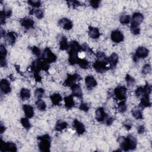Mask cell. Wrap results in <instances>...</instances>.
<instances>
[{"mask_svg":"<svg viewBox=\"0 0 152 152\" xmlns=\"http://www.w3.org/2000/svg\"><path fill=\"white\" fill-rule=\"evenodd\" d=\"M1 151H17V146L12 142H4L1 140V147H0Z\"/></svg>","mask_w":152,"mask_h":152,"instance_id":"cell-8","label":"cell"},{"mask_svg":"<svg viewBox=\"0 0 152 152\" xmlns=\"http://www.w3.org/2000/svg\"><path fill=\"white\" fill-rule=\"evenodd\" d=\"M89 108H90V106L87 103L83 102L80 105V109L84 112H88V111L89 110Z\"/></svg>","mask_w":152,"mask_h":152,"instance_id":"cell-52","label":"cell"},{"mask_svg":"<svg viewBox=\"0 0 152 152\" xmlns=\"http://www.w3.org/2000/svg\"><path fill=\"white\" fill-rule=\"evenodd\" d=\"M37 140L39 141V148L42 152H48L50 151V144H51V138L48 134L38 137Z\"/></svg>","mask_w":152,"mask_h":152,"instance_id":"cell-2","label":"cell"},{"mask_svg":"<svg viewBox=\"0 0 152 152\" xmlns=\"http://www.w3.org/2000/svg\"><path fill=\"white\" fill-rule=\"evenodd\" d=\"M130 29H131V33L134 35H138L140 33V29L139 27L131 26Z\"/></svg>","mask_w":152,"mask_h":152,"instance_id":"cell-51","label":"cell"},{"mask_svg":"<svg viewBox=\"0 0 152 152\" xmlns=\"http://www.w3.org/2000/svg\"><path fill=\"white\" fill-rule=\"evenodd\" d=\"M68 124L66 122L59 121L57 122L55 125V130L57 131H62L67 128Z\"/></svg>","mask_w":152,"mask_h":152,"instance_id":"cell-32","label":"cell"},{"mask_svg":"<svg viewBox=\"0 0 152 152\" xmlns=\"http://www.w3.org/2000/svg\"><path fill=\"white\" fill-rule=\"evenodd\" d=\"M82 79L81 76L77 74H74L73 75L68 74L67 78L64 81L63 85L64 86L71 87L73 85L76 84V83L79 82Z\"/></svg>","mask_w":152,"mask_h":152,"instance_id":"cell-6","label":"cell"},{"mask_svg":"<svg viewBox=\"0 0 152 152\" xmlns=\"http://www.w3.org/2000/svg\"><path fill=\"white\" fill-rule=\"evenodd\" d=\"M64 102H65V106L67 109H71L73 108L75 105L73 96L72 95H70L65 97Z\"/></svg>","mask_w":152,"mask_h":152,"instance_id":"cell-28","label":"cell"},{"mask_svg":"<svg viewBox=\"0 0 152 152\" xmlns=\"http://www.w3.org/2000/svg\"><path fill=\"white\" fill-rule=\"evenodd\" d=\"M20 122L25 129L29 130L31 128V124L29 121V118H22L20 120Z\"/></svg>","mask_w":152,"mask_h":152,"instance_id":"cell-36","label":"cell"},{"mask_svg":"<svg viewBox=\"0 0 152 152\" xmlns=\"http://www.w3.org/2000/svg\"><path fill=\"white\" fill-rule=\"evenodd\" d=\"M42 59L38 58L32 62L31 66L32 71L33 73V75L39 74V72L42 70Z\"/></svg>","mask_w":152,"mask_h":152,"instance_id":"cell-11","label":"cell"},{"mask_svg":"<svg viewBox=\"0 0 152 152\" xmlns=\"http://www.w3.org/2000/svg\"><path fill=\"white\" fill-rule=\"evenodd\" d=\"M89 3L91 6L93 8H97L100 6V1H96V0H92V1H89Z\"/></svg>","mask_w":152,"mask_h":152,"instance_id":"cell-50","label":"cell"},{"mask_svg":"<svg viewBox=\"0 0 152 152\" xmlns=\"http://www.w3.org/2000/svg\"><path fill=\"white\" fill-rule=\"evenodd\" d=\"M96 55L97 58L98 59L97 60L106 62V64H108V57H106L105 54L103 52H98L97 53Z\"/></svg>","mask_w":152,"mask_h":152,"instance_id":"cell-37","label":"cell"},{"mask_svg":"<svg viewBox=\"0 0 152 152\" xmlns=\"http://www.w3.org/2000/svg\"><path fill=\"white\" fill-rule=\"evenodd\" d=\"M1 91L4 94H8L11 92V88L10 82L6 79H3L0 83Z\"/></svg>","mask_w":152,"mask_h":152,"instance_id":"cell-17","label":"cell"},{"mask_svg":"<svg viewBox=\"0 0 152 152\" xmlns=\"http://www.w3.org/2000/svg\"><path fill=\"white\" fill-rule=\"evenodd\" d=\"M126 92L127 89L124 86H118L114 90V96L117 100H124L126 97Z\"/></svg>","mask_w":152,"mask_h":152,"instance_id":"cell-5","label":"cell"},{"mask_svg":"<svg viewBox=\"0 0 152 152\" xmlns=\"http://www.w3.org/2000/svg\"><path fill=\"white\" fill-rule=\"evenodd\" d=\"M131 21L130 16L126 14L122 15L120 17V21L122 24L126 25L130 23Z\"/></svg>","mask_w":152,"mask_h":152,"instance_id":"cell-34","label":"cell"},{"mask_svg":"<svg viewBox=\"0 0 152 152\" xmlns=\"http://www.w3.org/2000/svg\"><path fill=\"white\" fill-rule=\"evenodd\" d=\"M58 24L60 27L64 30H69L73 28V22L67 18H62L58 21Z\"/></svg>","mask_w":152,"mask_h":152,"instance_id":"cell-13","label":"cell"},{"mask_svg":"<svg viewBox=\"0 0 152 152\" xmlns=\"http://www.w3.org/2000/svg\"><path fill=\"white\" fill-rule=\"evenodd\" d=\"M151 66L150 64H146L142 68V73L144 75L149 74L151 71Z\"/></svg>","mask_w":152,"mask_h":152,"instance_id":"cell-47","label":"cell"},{"mask_svg":"<svg viewBox=\"0 0 152 152\" xmlns=\"http://www.w3.org/2000/svg\"><path fill=\"white\" fill-rule=\"evenodd\" d=\"M137 142L136 138L131 135H129L127 137H123L120 143L121 148L124 151H129L135 150L137 147Z\"/></svg>","mask_w":152,"mask_h":152,"instance_id":"cell-1","label":"cell"},{"mask_svg":"<svg viewBox=\"0 0 152 152\" xmlns=\"http://www.w3.org/2000/svg\"><path fill=\"white\" fill-rule=\"evenodd\" d=\"M5 38H6V41L7 42L8 44H9L10 45H14L15 44L16 40V33L12 32H8L6 35Z\"/></svg>","mask_w":152,"mask_h":152,"instance_id":"cell-22","label":"cell"},{"mask_svg":"<svg viewBox=\"0 0 152 152\" xmlns=\"http://www.w3.org/2000/svg\"><path fill=\"white\" fill-rule=\"evenodd\" d=\"M82 50L86 52L87 54H92L93 53L92 49L89 46H88L86 44H84L82 45Z\"/></svg>","mask_w":152,"mask_h":152,"instance_id":"cell-43","label":"cell"},{"mask_svg":"<svg viewBox=\"0 0 152 152\" xmlns=\"http://www.w3.org/2000/svg\"><path fill=\"white\" fill-rule=\"evenodd\" d=\"M113 122V118L111 117H109L108 116V117L106 118V119L105 120V123L107 125H111Z\"/></svg>","mask_w":152,"mask_h":152,"instance_id":"cell-56","label":"cell"},{"mask_svg":"<svg viewBox=\"0 0 152 152\" xmlns=\"http://www.w3.org/2000/svg\"><path fill=\"white\" fill-rule=\"evenodd\" d=\"M143 93V87L142 86H140V87H138L135 92V94L136 95L137 97H139L140 96H142Z\"/></svg>","mask_w":152,"mask_h":152,"instance_id":"cell-49","label":"cell"},{"mask_svg":"<svg viewBox=\"0 0 152 152\" xmlns=\"http://www.w3.org/2000/svg\"><path fill=\"white\" fill-rule=\"evenodd\" d=\"M123 125L127 130H130L132 128V123L130 120H126L123 123Z\"/></svg>","mask_w":152,"mask_h":152,"instance_id":"cell-53","label":"cell"},{"mask_svg":"<svg viewBox=\"0 0 152 152\" xmlns=\"http://www.w3.org/2000/svg\"><path fill=\"white\" fill-rule=\"evenodd\" d=\"M149 50L147 48L144 46L138 47L137 49L135 54L133 56L134 61H137L139 59H144L149 55Z\"/></svg>","mask_w":152,"mask_h":152,"instance_id":"cell-4","label":"cell"},{"mask_svg":"<svg viewBox=\"0 0 152 152\" xmlns=\"http://www.w3.org/2000/svg\"><path fill=\"white\" fill-rule=\"evenodd\" d=\"M118 60H119L118 55L115 53L112 54L109 57H108V63L109 64L110 68H113L114 67H115L118 64Z\"/></svg>","mask_w":152,"mask_h":152,"instance_id":"cell-19","label":"cell"},{"mask_svg":"<svg viewBox=\"0 0 152 152\" xmlns=\"http://www.w3.org/2000/svg\"><path fill=\"white\" fill-rule=\"evenodd\" d=\"M79 53L73 51V50H68V54H69V58H68V62L70 65L74 66L76 64H77L78 60L79 59L78 57Z\"/></svg>","mask_w":152,"mask_h":152,"instance_id":"cell-18","label":"cell"},{"mask_svg":"<svg viewBox=\"0 0 152 152\" xmlns=\"http://www.w3.org/2000/svg\"><path fill=\"white\" fill-rule=\"evenodd\" d=\"M106 62L97 60L94 62L93 67L97 73H103L109 69V68L106 66Z\"/></svg>","mask_w":152,"mask_h":152,"instance_id":"cell-9","label":"cell"},{"mask_svg":"<svg viewBox=\"0 0 152 152\" xmlns=\"http://www.w3.org/2000/svg\"><path fill=\"white\" fill-rule=\"evenodd\" d=\"M125 80H126V84H127L129 87H133V86H134V84L135 83V80L134 78H133V77H131V75H130L129 74L126 75Z\"/></svg>","mask_w":152,"mask_h":152,"instance_id":"cell-38","label":"cell"},{"mask_svg":"<svg viewBox=\"0 0 152 152\" xmlns=\"http://www.w3.org/2000/svg\"><path fill=\"white\" fill-rule=\"evenodd\" d=\"M7 55V50L3 45H0V57H6Z\"/></svg>","mask_w":152,"mask_h":152,"instance_id":"cell-46","label":"cell"},{"mask_svg":"<svg viewBox=\"0 0 152 152\" xmlns=\"http://www.w3.org/2000/svg\"><path fill=\"white\" fill-rule=\"evenodd\" d=\"M85 84L88 90H92L97 86V82L92 75H87L85 79Z\"/></svg>","mask_w":152,"mask_h":152,"instance_id":"cell-15","label":"cell"},{"mask_svg":"<svg viewBox=\"0 0 152 152\" xmlns=\"http://www.w3.org/2000/svg\"><path fill=\"white\" fill-rule=\"evenodd\" d=\"M20 24L21 26L26 29H32L34 27L35 21L30 18L25 17L24 19H21Z\"/></svg>","mask_w":152,"mask_h":152,"instance_id":"cell-16","label":"cell"},{"mask_svg":"<svg viewBox=\"0 0 152 152\" xmlns=\"http://www.w3.org/2000/svg\"><path fill=\"white\" fill-rule=\"evenodd\" d=\"M3 12V14L5 15V16L6 17H10L11 14H12V10L11 9L8 7H4V9L3 11H2Z\"/></svg>","mask_w":152,"mask_h":152,"instance_id":"cell-48","label":"cell"},{"mask_svg":"<svg viewBox=\"0 0 152 152\" xmlns=\"http://www.w3.org/2000/svg\"><path fill=\"white\" fill-rule=\"evenodd\" d=\"M6 33H5V31H4V30L1 28V37H3L4 36H6Z\"/></svg>","mask_w":152,"mask_h":152,"instance_id":"cell-59","label":"cell"},{"mask_svg":"<svg viewBox=\"0 0 152 152\" xmlns=\"http://www.w3.org/2000/svg\"><path fill=\"white\" fill-rule=\"evenodd\" d=\"M150 106H151V102L149 96H142V98L140 100V103L139 104V107L141 108V109H143Z\"/></svg>","mask_w":152,"mask_h":152,"instance_id":"cell-25","label":"cell"},{"mask_svg":"<svg viewBox=\"0 0 152 152\" xmlns=\"http://www.w3.org/2000/svg\"><path fill=\"white\" fill-rule=\"evenodd\" d=\"M137 132L138 134H143L145 132V127L143 125H139L137 128Z\"/></svg>","mask_w":152,"mask_h":152,"instance_id":"cell-57","label":"cell"},{"mask_svg":"<svg viewBox=\"0 0 152 152\" xmlns=\"http://www.w3.org/2000/svg\"><path fill=\"white\" fill-rule=\"evenodd\" d=\"M69 48V44L68 43V41L67 37L63 36L59 42V49L62 50H67Z\"/></svg>","mask_w":152,"mask_h":152,"instance_id":"cell-30","label":"cell"},{"mask_svg":"<svg viewBox=\"0 0 152 152\" xmlns=\"http://www.w3.org/2000/svg\"><path fill=\"white\" fill-rule=\"evenodd\" d=\"M88 35L94 39H97L100 37V32L96 28L90 26L88 28Z\"/></svg>","mask_w":152,"mask_h":152,"instance_id":"cell-24","label":"cell"},{"mask_svg":"<svg viewBox=\"0 0 152 152\" xmlns=\"http://www.w3.org/2000/svg\"><path fill=\"white\" fill-rule=\"evenodd\" d=\"M6 130V128L5 126L3 125L2 123H1V125H0V133H1V134H3Z\"/></svg>","mask_w":152,"mask_h":152,"instance_id":"cell-58","label":"cell"},{"mask_svg":"<svg viewBox=\"0 0 152 152\" xmlns=\"http://www.w3.org/2000/svg\"><path fill=\"white\" fill-rule=\"evenodd\" d=\"M31 50L33 53V54H34L35 56H36L37 57L39 58V57H42V52H41V50L37 46H33L31 48Z\"/></svg>","mask_w":152,"mask_h":152,"instance_id":"cell-41","label":"cell"},{"mask_svg":"<svg viewBox=\"0 0 152 152\" xmlns=\"http://www.w3.org/2000/svg\"><path fill=\"white\" fill-rule=\"evenodd\" d=\"M67 4L70 7H72L73 8H75L78 6H81V3L78 1H68Z\"/></svg>","mask_w":152,"mask_h":152,"instance_id":"cell-44","label":"cell"},{"mask_svg":"<svg viewBox=\"0 0 152 152\" xmlns=\"http://www.w3.org/2000/svg\"><path fill=\"white\" fill-rule=\"evenodd\" d=\"M77 64L79 67L83 69H87L89 67V62L86 59L79 58L77 62Z\"/></svg>","mask_w":152,"mask_h":152,"instance_id":"cell-35","label":"cell"},{"mask_svg":"<svg viewBox=\"0 0 152 152\" xmlns=\"http://www.w3.org/2000/svg\"><path fill=\"white\" fill-rule=\"evenodd\" d=\"M108 116L104 109L102 107L97 108L96 111V119L99 122H104Z\"/></svg>","mask_w":152,"mask_h":152,"instance_id":"cell-12","label":"cell"},{"mask_svg":"<svg viewBox=\"0 0 152 152\" xmlns=\"http://www.w3.org/2000/svg\"><path fill=\"white\" fill-rule=\"evenodd\" d=\"M151 92V88L150 85L149 83H146V85L143 87V93L142 96H150V95Z\"/></svg>","mask_w":152,"mask_h":152,"instance_id":"cell-39","label":"cell"},{"mask_svg":"<svg viewBox=\"0 0 152 152\" xmlns=\"http://www.w3.org/2000/svg\"><path fill=\"white\" fill-rule=\"evenodd\" d=\"M7 63L6 59V57H0V66L1 67H7Z\"/></svg>","mask_w":152,"mask_h":152,"instance_id":"cell-54","label":"cell"},{"mask_svg":"<svg viewBox=\"0 0 152 152\" xmlns=\"http://www.w3.org/2000/svg\"><path fill=\"white\" fill-rule=\"evenodd\" d=\"M73 125V127L74 128V129L75 130L76 132H77V133L79 135H82L85 133L86 129H85L84 125H83L82 122H80L79 120H74Z\"/></svg>","mask_w":152,"mask_h":152,"instance_id":"cell-14","label":"cell"},{"mask_svg":"<svg viewBox=\"0 0 152 152\" xmlns=\"http://www.w3.org/2000/svg\"><path fill=\"white\" fill-rule=\"evenodd\" d=\"M111 37L112 41L117 44L120 43L124 41V36L123 33L118 30H115L112 32Z\"/></svg>","mask_w":152,"mask_h":152,"instance_id":"cell-10","label":"cell"},{"mask_svg":"<svg viewBox=\"0 0 152 152\" xmlns=\"http://www.w3.org/2000/svg\"><path fill=\"white\" fill-rule=\"evenodd\" d=\"M143 19L144 16L140 12H134L132 18L131 19V26L139 27L140 24L143 22Z\"/></svg>","mask_w":152,"mask_h":152,"instance_id":"cell-7","label":"cell"},{"mask_svg":"<svg viewBox=\"0 0 152 152\" xmlns=\"http://www.w3.org/2000/svg\"><path fill=\"white\" fill-rule=\"evenodd\" d=\"M71 88L72 91L73 96L78 98H82L83 97V92L80 85L75 84L71 87Z\"/></svg>","mask_w":152,"mask_h":152,"instance_id":"cell-20","label":"cell"},{"mask_svg":"<svg viewBox=\"0 0 152 152\" xmlns=\"http://www.w3.org/2000/svg\"><path fill=\"white\" fill-rule=\"evenodd\" d=\"M35 105H36L37 109L41 111H45V109L46 108V105L45 102L41 99H37V101L36 102V103H35Z\"/></svg>","mask_w":152,"mask_h":152,"instance_id":"cell-33","label":"cell"},{"mask_svg":"<svg viewBox=\"0 0 152 152\" xmlns=\"http://www.w3.org/2000/svg\"><path fill=\"white\" fill-rule=\"evenodd\" d=\"M131 113L133 117L136 120H143V115L142 111V109L138 107L134 108L131 111Z\"/></svg>","mask_w":152,"mask_h":152,"instance_id":"cell-27","label":"cell"},{"mask_svg":"<svg viewBox=\"0 0 152 152\" xmlns=\"http://www.w3.org/2000/svg\"><path fill=\"white\" fill-rule=\"evenodd\" d=\"M42 58L43 60L48 62L49 64L55 62L57 59V56L49 48H46L44 49L42 55Z\"/></svg>","mask_w":152,"mask_h":152,"instance_id":"cell-3","label":"cell"},{"mask_svg":"<svg viewBox=\"0 0 152 152\" xmlns=\"http://www.w3.org/2000/svg\"><path fill=\"white\" fill-rule=\"evenodd\" d=\"M45 93V91L42 88H38L37 89H36L35 92V97L37 99H41L44 95Z\"/></svg>","mask_w":152,"mask_h":152,"instance_id":"cell-42","label":"cell"},{"mask_svg":"<svg viewBox=\"0 0 152 152\" xmlns=\"http://www.w3.org/2000/svg\"><path fill=\"white\" fill-rule=\"evenodd\" d=\"M50 99L54 105L57 106L60 105V103L62 100V97L60 94L56 93L50 96Z\"/></svg>","mask_w":152,"mask_h":152,"instance_id":"cell-23","label":"cell"},{"mask_svg":"<svg viewBox=\"0 0 152 152\" xmlns=\"http://www.w3.org/2000/svg\"><path fill=\"white\" fill-rule=\"evenodd\" d=\"M127 106L125 104V100H122L118 105V110L121 113H124L126 111Z\"/></svg>","mask_w":152,"mask_h":152,"instance_id":"cell-40","label":"cell"},{"mask_svg":"<svg viewBox=\"0 0 152 152\" xmlns=\"http://www.w3.org/2000/svg\"><path fill=\"white\" fill-rule=\"evenodd\" d=\"M28 4L31 6L33 7H36V8H39L41 6V2L40 1H28Z\"/></svg>","mask_w":152,"mask_h":152,"instance_id":"cell-45","label":"cell"},{"mask_svg":"<svg viewBox=\"0 0 152 152\" xmlns=\"http://www.w3.org/2000/svg\"><path fill=\"white\" fill-rule=\"evenodd\" d=\"M30 91L28 88H23L20 92V97L23 100H28L30 97Z\"/></svg>","mask_w":152,"mask_h":152,"instance_id":"cell-29","label":"cell"},{"mask_svg":"<svg viewBox=\"0 0 152 152\" xmlns=\"http://www.w3.org/2000/svg\"><path fill=\"white\" fill-rule=\"evenodd\" d=\"M68 49L69 50H73V51L77 52V53H79L81 51V50H82V45H80L78 43V42L75 41H73L70 43Z\"/></svg>","mask_w":152,"mask_h":152,"instance_id":"cell-26","label":"cell"},{"mask_svg":"<svg viewBox=\"0 0 152 152\" xmlns=\"http://www.w3.org/2000/svg\"><path fill=\"white\" fill-rule=\"evenodd\" d=\"M6 17L5 16V15L3 14V11H1V12H0V22H1V24H4L6 23Z\"/></svg>","mask_w":152,"mask_h":152,"instance_id":"cell-55","label":"cell"},{"mask_svg":"<svg viewBox=\"0 0 152 152\" xmlns=\"http://www.w3.org/2000/svg\"><path fill=\"white\" fill-rule=\"evenodd\" d=\"M29 13L31 15H34L36 18L39 19H41L44 17V11L42 10L41 9H32L30 11H29Z\"/></svg>","mask_w":152,"mask_h":152,"instance_id":"cell-31","label":"cell"},{"mask_svg":"<svg viewBox=\"0 0 152 152\" xmlns=\"http://www.w3.org/2000/svg\"><path fill=\"white\" fill-rule=\"evenodd\" d=\"M23 109L26 118H32L34 116V109L32 106L27 104L23 105Z\"/></svg>","mask_w":152,"mask_h":152,"instance_id":"cell-21","label":"cell"}]
</instances>
